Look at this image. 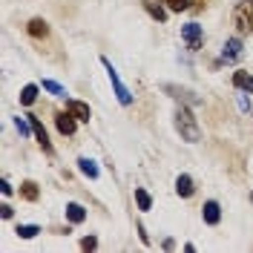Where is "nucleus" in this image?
<instances>
[{"mask_svg":"<svg viewBox=\"0 0 253 253\" xmlns=\"http://www.w3.org/2000/svg\"><path fill=\"white\" fill-rule=\"evenodd\" d=\"M81 248H84V251H95V248H98V239L95 236H84L81 239Z\"/></svg>","mask_w":253,"mask_h":253,"instance_id":"5701e85b","label":"nucleus"},{"mask_svg":"<svg viewBox=\"0 0 253 253\" xmlns=\"http://www.w3.org/2000/svg\"><path fill=\"white\" fill-rule=\"evenodd\" d=\"M135 202H138V210H144V213L153 210V196H150L144 187H135Z\"/></svg>","mask_w":253,"mask_h":253,"instance_id":"a211bd4d","label":"nucleus"},{"mask_svg":"<svg viewBox=\"0 0 253 253\" xmlns=\"http://www.w3.org/2000/svg\"><path fill=\"white\" fill-rule=\"evenodd\" d=\"M66 110L72 112L78 121H84V124H89V118H92V110H89V104H84V101H75V98H69V101H66Z\"/></svg>","mask_w":253,"mask_h":253,"instance_id":"6e6552de","label":"nucleus"},{"mask_svg":"<svg viewBox=\"0 0 253 253\" xmlns=\"http://www.w3.org/2000/svg\"><path fill=\"white\" fill-rule=\"evenodd\" d=\"M38 89H41L38 84H26V86L20 89V104H23V107H32V104L38 101Z\"/></svg>","mask_w":253,"mask_h":253,"instance_id":"2eb2a0df","label":"nucleus"},{"mask_svg":"<svg viewBox=\"0 0 253 253\" xmlns=\"http://www.w3.org/2000/svg\"><path fill=\"white\" fill-rule=\"evenodd\" d=\"M164 92H173L175 98H184V101H190V104H202V98H196L190 89H178V86H173V84H164Z\"/></svg>","mask_w":253,"mask_h":253,"instance_id":"dca6fc26","label":"nucleus"},{"mask_svg":"<svg viewBox=\"0 0 253 253\" xmlns=\"http://www.w3.org/2000/svg\"><path fill=\"white\" fill-rule=\"evenodd\" d=\"M55 126H58V132L61 135H75V126H78V118L72 115V112H58L55 115Z\"/></svg>","mask_w":253,"mask_h":253,"instance_id":"423d86ee","label":"nucleus"},{"mask_svg":"<svg viewBox=\"0 0 253 253\" xmlns=\"http://www.w3.org/2000/svg\"><path fill=\"white\" fill-rule=\"evenodd\" d=\"M0 193H3V196H12V184H9L6 178H0Z\"/></svg>","mask_w":253,"mask_h":253,"instance_id":"b1692460","label":"nucleus"},{"mask_svg":"<svg viewBox=\"0 0 253 253\" xmlns=\"http://www.w3.org/2000/svg\"><path fill=\"white\" fill-rule=\"evenodd\" d=\"M170 12H184V9H190V0H161Z\"/></svg>","mask_w":253,"mask_h":253,"instance_id":"4be33fe9","label":"nucleus"},{"mask_svg":"<svg viewBox=\"0 0 253 253\" xmlns=\"http://www.w3.org/2000/svg\"><path fill=\"white\" fill-rule=\"evenodd\" d=\"M29 121H32V132H35V138H38V144H41V150L52 156L55 150H52V141H49V135H46V126L41 124V118H38V115H29Z\"/></svg>","mask_w":253,"mask_h":253,"instance_id":"39448f33","label":"nucleus"},{"mask_svg":"<svg viewBox=\"0 0 253 253\" xmlns=\"http://www.w3.org/2000/svg\"><path fill=\"white\" fill-rule=\"evenodd\" d=\"M242 58V38H227L224 46H221V61L236 63Z\"/></svg>","mask_w":253,"mask_h":253,"instance_id":"0eeeda50","label":"nucleus"},{"mask_svg":"<svg viewBox=\"0 0 253 253\" xmlns=\"http://www.w3.org/2000/svg\"><path fill=\"white\" fill-rule=\"evenodd\" d=\"M251 202H253V196H251Z\"/></svg>","mask_w":253,"mask_h":253,"instance_id":"cd10ccee","label":"nucleus"},{"mask_svg":"<svg viewBox=\"0 0 253 253\" xmlns=\"http://www.w3.org/2000/svg\"><path fill=\"white\" fill-rule=\"evenodd\" d=\"M20 239H35L38 233H41V227L38 224H17V230H15Z\"/></svg>","mask_w":253,"mask_h":253,"instance_id":"412c9836","label":"nucleus"},{"mask_svg":"<svg viewBox=\"0 0 253 253\" xmlns=\"http://www.w3.org/2000/svg\"><path fill=\"white\" fill-rule=\"evenodd\" d=\"M181 41L187 43L190 52H199V49L205 46V29L199 23H184L181 26Z\"/></svg>","mask_w":253,"mask_h":253,"instance_id":"20e7f679","label":"nucleus"},{"mask_svg":"<svg viewBox=\"0 0 253 253\" xmlns=\"http://www.w3.org/2000/svg\"><path fill=\"white\" fill-rule=\"evenodd\" d=\"M41 86H43L46 92H52L55 98H66V89H63V86L58 84V81H49V78H43V81H41Z\"/></svg>","mask_w":253,"mask_h":253,"instance_id":"aec40b11","label":"nucleus"},{"mask_svg":"<svg viewBox=\"0 0 253 253\" xmlns=\"http://www.w3.org/2000/svg\"><path fill=\"white\" fill-rule=\"evenodd\" d=\"M233 23H236L239 35H248L253 29V0H239L233 9Z\"/></svg>","mask_w":253,"mask_h":253,"instance_id":"7ed1b4c3","label":"nucleus"},{"mask_svg":"<svg viewBox=\"0 0 253 253\" xmlns=\"http://www.w3.org/2000/svg\"><path fill=\"white\" fill-rule=\"evenodd\" d=\"M175 132L181 135V141H187V144L202 141V129H199V121L193 118L190 107H178L175 110Z\"/></svg>","mask_w":253,"mask_h":253,"instance_id":"f257e3e1","label":"nucleus"},{"mask_svg":"<svg viewBox=\"0 0 253 253\" xmlns=\"http://www.w3.org/2000/svg\"><path fill=\"white\" fill-rule=\"evenodd\" d=\"M20 196H23L26 202H38V199H41V190H38L35 181H23V184H20Z\"/></svg>","mask_w":253,"mask_h":253,"instance_id":"f3484780","label":"nucleus"},{"mask_svg":"<svg viewBox=\"0 0 253 253\" xmlns=\"http://www.w3.org/2000/svg\"><path fill=\"white\" fill-rule=\"evenodd\" d=\"M175 193H178L181 199H190V196L196 193V184H193V178H190L187 173H181L175 178Z\"/></svg>","mask_w":253,"mask_h":253,"instance_id":"9b49d317","label":"nucleus"},{"mask_svg":"<svg viewBox=\"0 0 253 253\" xmlns=\"http://www.w3.org/2000/svg\"><path fill=\"white\" fill-rule=\"evenodd\" d=\"M239 107H242L245 112L251 110V104H248V98H245V95H239Z\"/></svg>","mask_w":253,"mask_h":253,"instance_id":"a878e982","label":"nucleus"},{"mask_svg":"<svg viewBox=\"0 0 253 253\" xmlns=\"http://www.w3.org/2000/svg\"><path fill=\"white\" fill-rule=\"evenodd\" d=\"M0 216H3V219H12V216H15V210H12L9 205H3V207H0Z\"/></svg>","mask_w":253,"mask_h":253,"instance_id":"393cba45","label":"nucleus"},{"mask_svg":"<svg viewBox=\"0 0 253 253\" xmlns=\"http://www.w3.org/2000/svg\"><path fill=\"white\" fill-rule=\"evenodd\" d=\"M248 92H253V75H251V86H248Z\"/></svg>","mask_w":253,"mask_h":253,"instance_id":"bb28decb","label":"nucleus"},{"mask_svg":"<svg viewBox=\"0 0 253 253\" xmlns=\"http://www.w3.org/2000/svg\"><path fill=\"white\" fill-rule=\"evenodd\" d=\"M66 219L72 221V224H81V221H86V207L78 205V202H69V205H66Z\"/></svg>","mask_w":253,"mask_h":253,"instance_id":"ddd939ff","label":"nucleus"},{"mask_svg":"<svg viewBox=\"0 0 253 253\" xmlns=\"http://www.w3.org/2000/svg\"><path fill=\"white\" fill-rule=\"evenodd\" d=\"M26 32H29L32 38H49V23L43 20V17H32Z\"/></svg>","mask_w":253,"mask_h":253,"instance_id":"f8f14e48","label":"nucleus"},{"mask_svg":"<svg viewBox=\"0 0 253 253\" xmlns=\"http://www.w3.org/2000/svg\"><path fill=\"white\" fill-rule=\"evenodd\" d=\"M101 63H104V69H107V75H110V84H112V89H115V98H118V104H121V107H129V104H132V92L126 89V84L121 81L118 69L112 66L110 58H101Z\"/></svg>","mask_w":253,"mask_h":253,"instance_id":"f03ea898","label":"nucleus"},{"mask_svg":"<svg viewBox=\"0 0 253 253\" xmlns=\"http://www.w3.org/2000/svg\"><path fill=\"white\" fill-rule=\"evenodd\" d=\"M233 86H236V89H242V92H248V86H251V72L236 69V72H233Z\"/></svg>","mask_w":253,"mask_h":253,"instance_id":"6ab92c4d","label":"nucleus"},{"mask_svg":"<svg viewBox=\"0 0 253 253\" xmlns=\"http://www.w3.org/2000/svg\"><path fill=\"white\" fill-rule=\"evenodd\" d=\"M141 6L144 9H147V15L153 17V20H158V23H164V20H167V12H170V9H164V6H161V0H141Z\"/></svg>","mask_w":253,"mask_h":253,"instance_id":"9d476101","label":"nucleus"},{"mask_svg":"<svg viewBox=\"0 0 253 253\" xmlns=\"http://www.w3.org/2000/svg\"><path fill=\"white\" fill-rule=\"evenodd\" d=\"M202 219H205V224H210V227H213V224H219V221H221L219 202H213V199H210V202H205V207H202Z\"/></svg>","mask_w":253,"mask_h":253,"instance_id":"1a4fd4ad","label":"nucleus"},{"mask_svg":"<svg viewBox=\"0 0 253 253\" xmlns=\"http://www.w3.org/2000/svg\"><path fill=\"white\" fill-rule=\"evenodd\" d=\"M78 170L86 175V178H92V181L101 175V170H98V164H95L92 158H78Z\"/></svg>","mask_w":253,"mask_h":253,"instance_id":"4468645a","label":"nucleus"}]
</instances>
